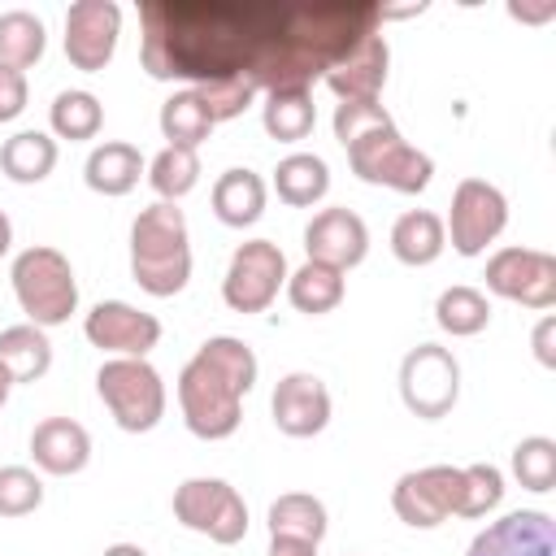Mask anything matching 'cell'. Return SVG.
<instances>
[{
  "label": "cell",
  "mask_w": 556,
  "mask_h": 556,
  "mask_svg": "<svg viewBox=\"0 0 556 556\" xmlns=\"http://www.w3.org/2000/svg\"><path fill=\"white\" fill-rule=\"evenodd\" d=\"M378 22L382 4L374 0H143L139 61L161 83L239 78L256 91L313 87Z\"/></svg>",
  "instance_id": "1"
},
{
  "label": "cell",
  "mask_w": 556,
  "mask_h": 556,
  "mask_svg": "<svg viewBox=\"0 0 556 556\" xmlns=\"http://www.w3.org/2000/svg\"><path fill=\"white\" fill-rule=\"evenodd\" d=\"M256 352L235 334H213L178 374V408L195 439H230L243 417V395L256 382Z\"/></svg>",
  "instance_id": "2"
},
{
  "label": "cell",
  "mask_w": 556,
  "mask_h": 556,
  "mask_svg": "<svg viewBox=\"0 0 556 556\" xmlns=\"http://www.w3.org/2000/svg\"><path fill=\"white\" fill-rule=\"evenodd\" d=\"M130 274L148 295H178L191 278L187 217L169 200L148 204L130 222Z\"/></svg>",
  "instance_id": "3"
},
{
  "label": "cell",
  "mask_w": 556,
  "mask_h": 556,
  "mask_svg": "<svg viewBox=\"0 0 556 556\" xmlns=\"http://www.w3.org/2000/svg\"><path fill=\"white\" fill-rule=\"evenodd\" d=\"M9 278H13V291H17L22 313H26L30 326H39V330L65 326L70 313L78 308V278H74V265L65 261V252H56V248H48V243H35V248L17 252Z\"/></svg>",
  "instance_id": "4"
},
{
  "label": "cell",
  "mask_w": 556,
  "mask_h": 556,
  "mask_svg": "<svg viewBox=\"0 0 556 556\" xmlns=\"http://www.w3.org/2000/svg\"><path fill=\"white\" fill-rule=\"evenodd\" d=\"M348 165L361 182H374V187H391V191H404V195H417L430 187L434 178V161L426 152H417L413 143H404V135L391 126H378V130H365L348 143Z\"/></svg>",
  "instance_id": "5"
},
{
  "label": "cell",
  "mask_w": 556,
  "mask_h": 556,
  "mask_svg": "<svg viewBox=\"0 0 556 556\" xmlns=\"http://www.w3.org/2000/svg\"><path fill=\"white\" fill-rule=\"evenodd\" d=\"M96 391L113 421L130 434L152 430L165 417V382L143 356H113L96 374Z\"/></svg>",
  "instance_id": "6"
},
{
  "label": "cell",
  "mask_w": 556,
  "mask_h": 556,
  "mask_svg": "<svg viewBox=\"0 0 556 556\" xmlns=\"http://www.w3.org/2000/svg\"><path fill=\"white\" fill-rule=\"evenodd\" d=\"M400 400L413 417L439 421L456 408L460 400V365L447 348L439 343H417L400 361Z\"/></svg>",
  "instance_id": "7"
},
{
  "label": "cell",
  "mask_w": 556,
  "mask_h": 556,
  "mask_svg": "<svg viewBox=\"0 0 556 556\" xmlns=\"http://www.w3.org/2000/svg\"><path fill=\"white\" fill-rule=\"evenodd\" d=\"M174 517L187 530L208 534L222 547H230V543H239L248 534V504L222 478H187V482H178L174 486Z\"/></svg>",
  "instance_id": "8"
},
{
  "label": "cell",
  "mask_w": 556,
  "mask_h": 556,
  "mask_svg": "<svg viewBox=\"0 0 556 556\" xmlns=\"http://www.w3.org/2000/svg\"><path fill=\"white\" fill-rule=\"evenodd\" d=\"M278 287H287V256L269 239H248L235 248L226 278H222V300L235 313H265L278 300Z\"/></svg>",
  "instance_id": "9"
},
{
  "label": "cell",
  "mask_w": 556,
  "mask_h": 556,
  "mask_svg": "<svg viewBox=\"0 0 556 556\" xmlns=\"http://www.w3.org/2000/svg\"><path fill=\"white\" fill-rule=\"evenodd\" d=\"M508 226V200L486 178H460L452 191V213L443 222V235H452V248L460 256H478L486 243L500 239Z\"/></svg>",
  "instance_id": "10"
},
{
  "label": "cell",
  "mask_w": 556,
  "mask_h": 556,
  "mask_svg": "<svg viewBox=\"0 0 556 556\" xmlns=\"http://www.w3.org/2000/svg\"><path fill=\"white\" fill-rule=\"evenodd\" d=\"M456 504H460V469L456 465L408 469L391 486V508L413 530H434L439 521H447L456 513Z\"/></svg>",
  "instance_id": "11"
},
{
  "label": "cell",
  "mask_w": 556,
  "mask_h": 556,
  "mask_svg": "<svg viewBox=\"0 0 556 556\" xmlns=\"http://www.w3.org/2000/svg\"><path fill=\"white\" fill-rule=\"evenodd\" d=\"M486 291L517 300L526 308L556 304V256L543 248H500L486 261Z\"/></svg>",
  "instance_id": "12"
},
{
  "label": "cell",
  "mask_w": 556,
  "mask_h": 556,
  "mask_svg": "<svg viewBox=\"0 0 556 556\" xmlns=\"http://www.w3.org/2000/svg\"><path fill=\"white\" fill-rule=\"evenodd\" d=\"M122 35V9L113 0H74L65 13V56L74 70H104Z\"/></svg>",
  "instance_id": "13"
},
{
  "label": "cell",
  "mask_w": 556,
  "mask_h": 556,
  "mask_svg": "<svg viewBox=\"0 0 556 556\" xmlns=\"http://www.w3.org/2000/svg\"><path fill=\"white\" fill-rule=\"evenodd\" d=\"M83 334L91 339V348L113 352V356H148L161 343V321L126 300H100L87 321Z\"/></svg>",
  "instance_id": "14"
},
{
  "label": "cell",
  "mask_w": 556,
  "mask_h": 556,
  "mask_svg": "<svg viewBox=\"0 0 556 556\" xmlns=\"http://www.w3.org/2000/svg\"><path fill=\"white\" fill-rule=\"evenodd\" d=\"M465 556H556V526L543 508H517L473 534Z\"/></svg>",
  "instance_id": "15"
},
{
  "label": "cell",
  "mask_w": 556,
  "mask_h": 556,
  "mask_svg": "<svg viewBox=\"0 0 556 556\" xmlns=\"http://www.w3.org/2000/svg\"><path fill=\"white\" fill-rule=\"evenodd\" d=\"M304 252H308V261L352 269L369 252V226H365L361 213H352L343 204H330V208L313 213V222L304 226Z\"/></svg>",
  "instance_id": "16"
},
{
  "label": "cell",
  "mask_w": 556,
  "mask_h": 556,
  "mask_svg": "<svg viewBox=\"0 0 556 556\" xmlns=\"http://www.w3.org/2000/svg\"><path fill=\"white\" fill-rule=\"evenodd\" d=\"M269 413H274V426H278L282 434H291V439H313V434H321L326 421H330V391H326V382H321L317 374L295 369V374L278 378L274 400H269Z\"/></svg>",
  "instance_id": "17"
},
{
  "label": "cell",
  "mask_w": 556,
  "mask_h": 556,
  "mask_svg": "<svg viewBox=\"0 0 556 556\" xmlns=\"http://www.w3.org/2000/svg\"><path fill=\"white\" fill-rule=\"evenodd\" d=\"M387 65H391V48L387 39L374 30L365 35L348 56H339L330 70H326V87L339 96V100H378L382 83H387Z\"/></svg>",
  "instance_id": "18"
},
{
  "label": "cell",
  "mask_w": 556,
  "mask_h": 556,
  "mask_svg": "<svg viewBox=\"0 0 556 556\" xmlns=\"http://www.w3.org/2000/svg\"><path fill=\"white\" fill-rule=\"evenodd\" d=\"M30 456H35V465L43 473L70 478V473L87 469V460H91V434L74 417H43L30 430Z\"/></svg>",
  "instance_id": "19"
},
{
  "label": "cell",
  "mask_w": 556,
  "mask_h": 556,
  "mask_svg": "<svg viewBox=\"0 0 556 556\" xmlns=\"http://www.w3.org/2000/svg\"><path fill=\"white\" fill-rule=\"evenodd\" d=\"M143 174V156L135 143L126 139H109V143H96L87 165H83V178L91 191L100 195H126Z\"/></svg>",
  "instance_id": "20"
},
{
  "label": "cell",
  "mask_w": 556,
  "mask_h": 556,
  "mask_svg": "<svg viewBox=\"0 0 556 556\" xmlns=\"http://www.w3.org/2000/svg\"><path fill=\"white\" fill-rule=\"evenodd\" d=\"M265 178L256 169H226L217 182H213V213L222 226H252L261 213H265Z\"/></svg>",
  "instance_id": "21"
},
{
  "label": "cell",
  "mask_w": 556,
  "mask_h": 556,
  "mask_svg": "<svg viewBox=\"0 0 556 556\" xmlns=\"http://www.w3.org/2000/svg\"><path fill=\"white\" fill-rule=\"evenodd\" d=\"M447 248V235H443V217L430 213V208H408L395 217L391 226V252L395 261L404 265H430L439 261Z\"/></svg>",
  "instance_id": "22"
},
{
  "label": "cell",
  "mask_w": 556,
  "mask_h": 556,
  "mask_svg": "<svg viewBox=\"0 0 556 556\" xmlns=\"http://www.w3.org/2000/svg\"><path fill=\"white\" fill-rule=\"evenodd\" d=\"M317 122V104L308 96V87H278V91H265V104H261V126L269 139L278 143H295L313 130Z\"/></svg>",
  "instance_id": "23"
},
{
  "label": "cell",
  "mask_w": 556,
  "mask_h": 556,
  "mask_svg": "<svg viewBox=\"0 0 556 556\" xmlns=\"http://www.w3.org/2000/svg\"><path fill=\"white\" fill-rule=\"evenodd\" d=\"M274 191L291 208H308L330 191V165L317 152H291L274 169Z\"/></svg>",
  "instance_id": "24"
},
{
  "label": "cell",
  "mask_w": 556,
  "mask_h": 556,
  "mask_svg": "<svg viewBox=\"0 0 556 556\" xmlns=\"http://www.w3.org/2000/svg\"><path fill=\"white\" fill-rule=\"evenodd\" d=\"M343 291H348L343 269L321 265V261H304L295 274H287V300L300 313H308V317H321V313L339 308L343 304Z\"/></svg>",
  "instance_id": "25"
},
{
  "label": "cell",
  "mask_w": 556,
  "mask_h": 556,
  "mask_svg": "<svg viewBox=\"0 0 556 556\" xmlns=\"http://www.w3.org/2000/svg\"><path fill=\"white\" fill-rule=\"evenodd\" d=\"M0 365L13 382H35L52 369V343L39 326L22 321V326H9L0 330Z\"/></svg>",
  "instance_id": "26"
},
{
  "label": "cell",
  "mask_w": 556,
  "mask_h": 556,
  "mask_svg": "<svg viewBox=\"0 0 556 556\" xmlns=\"http://www.w3.org/2000/svg\"><path fill=\"white\" fill-rule=\"evenodd\" d=\"M56 165V139L48 130H17L0 143V169L13 182H43Z\"/></svg>",
  "instance_id": "27"
},
{
  "label": "cell",
  "mask_w": 556,
  "mask_h": 556,
  "mask_svg": "<svg viewBox=\"0 0 556 556\" xmlns=\"http://www.w3.org/2000/svg\"><path fill=\"white\" fill-rule=\"evenodd\" d=\"M434 321H439L452 339H469V334L486 330V321H491V300H486L478 287L456 282V287L439 291V300H434Z\"/></svg>",
  "instance_id": "28"
},
{
  "label": "cell",
  "mask_w": 556,
  "mask_h": 556,
  "mask_svg": "<svg viewBox=\"0 0 556 556\" xmlns=\"http://www.w3.org/2000/svg\"><path fill=\"white\" fill-rule=\"evenodd\" d=\"M269 534H287V539H308L321 543L326 539V504L308 491H287L269 504Z\"/></svg>",
  "instance_id": "29"
},
{
  "label": "cell",
  "mask_w": 556,
  "mask_h": 556,
  "mask_svg": "<svg viewBox=\"0 0 556 556\" xmlns=\"http://www.w3.org/2000/svg\"><path fill=\"white\" fill-rule=\"evenodd\" d=\"M217 122L208 117V109L200 104V96L191 87L174 91L165 104H161V135L169 139V148H200L208 139Z\"/></svg>",
  "instance_id": "30"
},
{
  "label": "cell",
  "mask_w": 556,
  "mask_h": 556,
  "mask_svg": "<svg viewBox=\"0 0 556 556\" xmlns=\"http://www.w3.org/2000/svg\"><path fill=\"white\" fill-rule=\"evenodd\" d=\"M43 43H48V30L30 9H4L0 13V65L26 70L43 56Z\"/></svg>",
  "instance_id": "31"
},
{
  "label": "cell",
  "mask_w": 556,
  "mask_h": 556,
  "mask_svg": "<svg viewBox=\"0 0 556 556\" xmlns=\"http://www.w3.org/2000/svg\"><path fill=\"white\" fill-rule=\"evenodd\" d=\"M48 122H52V135L61 139H96L100 126H104V104L83 91V87H70V91H56L52 109H48Z\"/></svg>",
  "instance_id": "32"
},
{
  "label": "cell",
  "mask_w": 556,
  "mask_h": 556,
  "mask_svg": "<svg viewBox=\"0 0 556 556\" xmlns=\"http://www.w3.org/2000/svg\"><path fill=\"white\" fill-rule=\"evenodd\" d=\"M148 182H152V191L161 195V200H178V195H187L195 182H200V156H195V148H161L156 156H152V165H148Z\"/></svg>",
  "instance_id": "33"
},
{
  "label": "cell",
  "mask_w": 556,
  "mask_h": 556,
  "mask_svg": "<svg viewBox=\"0 0 556 556\" xmlns=\"http://www.w3.org/2000/svg\"><path fill=\"white\" fill-rule=\"evenodd\" d=\"M513 473L526 491H552L556 486V439L530 434L513 447Z\"/></svg>",
  "instance_id": "34"
},
{
  "label": "cell",
  "mask_w": 556,
  "mask_h": 556,
  "mask_svg": "<svg viewBox=\"0 0 556 556\" xmlns=\"http://www.w3.org/2000/svg\"><path fill=\"white\" fill-rule=\"evenodd\" d=\"M500 500H504V473L495 465L478 460L460 469V504H456L460 517H486L491 508H500Z\"/></svg>",
  "instance_id": "35"
},
{
  "label": "cell",
  "mask_w": 556,
  "mask_h": 556,
  "mask_svg": "<svg viewBox=\"0 0 556 556\" xmlns=\"http://www.w3.org/2000/svg\"><path fill=\"white\" fill-rule=\"evenodd\" d=\"M43 504V478L26 465L0 469V517H26Z\"/></svg>",
  "instance_id": "36"
},
{
  "label": "cell",
  "mask_w": 556,
  "mask_h": 556,
  "mask_svg": "<svg viewBox=\"0 0 556 556\" xmlns=\"http://www.w3.org/2000/svg\"><path fill=\"white\" fill-rule=\"evenodd\" d=\"M191 91L200 96V104L208 109V117H213V122H230V117H239V113L256 100V87H248V83H239V78L200 83V87H191Z\"/></svg>",
  "instance_id": "37"
},
{
  "label": "cell",
  "mask_w": 556,
  "mask_h": 556,
  "mask_svg": "<svg viewBox=\"0 0 556 556\" xmlns=\"http://www.w3.org/2000/svg\"><path fill=\"white\" fill-rule=\"evenodd\" d=\"M334 139L348 148L356 135H365V130H378V126H391V113L378 104V100H339V109H334Z\"/></svg>",
  "instance_id": "38"
},
{
  "label": "cell",
  "mask_w": 556,
  "mask_h": 556,
  "mask_svg": "<svg viewBox=\"0 0 556 556\" xmlns=\"http://www.w3.org/2000/svg\"><path fill=\"white\" fill-rule=\"evenodd\" d=\"M26 96H30L26 74L13 65H0V122H13L26 109Z\"/></svg>",
  "instance_id": "39"
},
{
  "label": "cell",
  "mask_w": 556,
  "mask_h": 556,
  "mask_svg": "<svg viewBox=\"0 0 556 556\" xmlns=\"http://www.w3.org/2000/svg\"><path fill=\"white\" fill-rule=\"evenodd\" d=\"M552 334H556V317H543L539 326H534V356H539V365H556V352H552Z\"/></svg>",
  "instance_id": "40"
},
{
  "label": "cell",
  "mask_w": 556,
  "mask_h": 556,
  "mask_svg": "<svg viewBox=\"0 0 556 556\" xmlns=\"http://www.w3.org/2000/svg\"><path fill=\"white\" fill-rule=\"evenodd\" d=\"M265 556H317V543L308 539H287V534H269V552Z\"/></svg>",
  "instance_id": "41"
},
{
  "label": "cell",
  "mask_w": 556,
  "mask_h": 556,
  "mask_svg": "<svg viewBox=\"0 0 556 556\" xmlns=\"http://www.w3.org/2000/svg\"><path fill=\"white\" fill-rule=\"evenodd\" d=\"M508 13L513 17H526V22H539V17H552L556 13V4L547 0V4H539V9H521V4H508Z\"/></svg>",
  "instance_id": "42"
},
{
  "label": "cell",
  "mask_w": 556,
  "mask_h": 556,
  "mask_svg": "<svg viewBox=\"0 0 556 556\" xmlns=\"http://www.w3.org/2000/svg\"><path fill=\"white\" fill-rule=\"evenodd\" d=\"M104 556H148L139 543H113V547H104Z\"/></svg>",
  "instance_id": "43"
},
{
  "label": "cell",
  "mask_w": 556,
  "mask_h": 556,
  "mask_svg": "<svg viewBox=\"0 0 556 556\" xmlns=\"http://www.w3.org/2000/svg\"><path fill=\"white\" fill-rule=\"evenodd\" d=\"M9 243H13V222L4 217V208H0V256L9 252Z\"/></svg>",
  "instance_id": "44"
},
{
  "label": "cell",
  "mask_w": 556,
  "mask_h": 556,
  "mask_svg": "<svg viewBox=\"0 0 556 556\" xmlns=\"http://www.w3.org/2000/svg\"><path fill=\"white\" fill-rule=\"evenodd\" d=\"M9 391H13V378L4 374V365H0V408H4V400H9Z\"/></svg>",
  "instance_id": "45"
}]
</instances>
